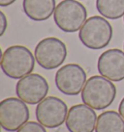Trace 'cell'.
I'll return each instance as SVG.
<instances>
[{
    "instance_id": "6da1fadb",
    "label": "cell",
    "mask_w": 124,
    "mask_h": 132,
    "mask_svg": "<svg viewBox=\"0 0 124 132\" xmlns=\"http://www.w3.org/2000/svg\"><path fill=\"white\" fill-rule=\"evenodd\" d=\"M116 96V88L112 81L102 76L93 75L81 91V100L94 110H104L112 105Z\"/></svg>"
},
{
    "instance_id": "7a4b0ae2",
    "label": "cell",
    "mask_w": 124,
    "mask_h": 132,
    "mask_svg": "<svg viewBox=\"0 0 124 132\" xmlns=\"http://www.w3.org/2000/svg\"><path fill=\"white\" fill-rule=\"evenodd\" d=\"M35 56L23 45H12L2 54L1 70L12 79H20L32 73L35 67Z\"/></svg>"
},
{
    "instance_id": "3957f363",
    "label": "cell",
    "mask_w": 124,
    "mask_h": 132,
    "mask_svg": "<svg viewBox=\"0 0 124 132\" xmlns=\"http://www.w3.org/2000/svg\"><path fill=\"white\" fill-rule=\"evenodd\" d=\"M79 38L85 47L93 50L105 48L113 38V27L106 19L91 16L80 29Z\"/></svg>"
},
{
    "instance_id": "277c9868",
    "label": "cell",
    "mask_w": 124,
    "mask_h": 132,
    "mask_svg": "<svg viewBox=\"0 0 124 132\" xmlns=\"http://www.w3.org/2000/svg\"><path fill=\"white\" fill-rule=\"evenodd\" d=\"M87 11L78 0H62L55 8L53 19L56 26L66 33L80 30L86 21Z\"/></svg>"
},
{
    "instance_id": "5b68a950",
    "label": "cell",
    "mask_w": 124,
    "mask_h": 132,
    "mask_svg": "<svg viewBox=\"0 0 124 132\" xmlns=\"http://www.w3.org/2000/svg\"><path fill=\"white\" fill-rule=\"evenodd\" d=\"M34 56L41 68L45 70H54L59 68L66 60L67 47L61 40L49 37L37 44Z\"/></svg>"
},
{
    "instance_id": "8992f818",
    "label": "cell",
    "mask_w": 124,
    "mask_h": 132,
    "mask_svg": "<svg viewBox=\"0 0 124 132\" xmlns=\"http://www.w3.org/2000/svg\"><path fill=\"white\" fill-rule=\"evenodd\" d=\"M23 100L8 97L0 102V125L9 132H15L29 120V109Z\"/></svg>"
},
{
    "instance_id": "52a82bcc",
    "label": "cell",
    "mask_w": 124,
    "mask_h": 132,
    "mask_svg": "<svg viewBox=\"0 0 124 132\" xmlns=\"http://www.w3.org/2000/svg\"><path fill=\"white\" fill-rule=\"evenodd\" d=\"M68 107L56 96H47L37 104L35 115L37 121L47 128H57L66 121Z\"/></svg>"
},
{
    "instance_id": "ba28073f",
    "label": "cell",
    "mask_w": 124,
    "mask_h": 132,
    "mask_svg": "<svg viewBox=\"0 0 124 132\" xmlns=\"http://www.w3.org/2000/svg\"><path fill=\"white\" fill-rule=\"evenodd\" d=\"M55 85L66 95H78L86 83V72L78 64L62 66L55 73Z\"/></svg>"
},
{
    "instance_id": "9c48e42d",
    "label": "cell",
    "mask_w": 124,
    "mask_h": 132,
    "mask_svg": "<svg viewBox=\"0 0 124 132\" xmlns=\"http://www.w3.org/2000/svg\"><path fill=\"white\" fill-rule=\"evenodd\" d=\"M49 89V83L45 77L38 73H30L18 81L16 94L25 103L35 105L47 97Z\"/></svg>"
},
{
    "instance_id": "30bf717a",
    "label": "cell",
    "mask_w": 124,
    "mask_h": 132,
    "mask_svg": "<svg viewBox=\"0 0 124 132\" xmlns=\"http://www.w3.org/2000/svg\"><path fill=\"white\" fill-rule=\"evenodd\" d=\"M97 115L86 104H76L68 111L66 127L69 132H93L96 127Z\"/></svg>"
},
{
    "instance_id": "8fae6325",
    "label": "cell",
    "mask_w": 124,
    "mask_h": 132,
    "mask_svg": "<svg viewBox=\"0 0 124 132\" xmlns=\"http://www.w3.org/2000/svg\"><path fill=\"white\" fill-rule=\"evenodd\" d=\"M97 69L102 76L113 82L124 79V51L112 48L99 56Z\"/></svg>"
},
{
    "instance_id": "7c38bea8",
    "label": "cell",
    "mask_w": 124,
    "mask_h": 132,
    "mask_svg": "<svg viewBox=\"0 0 124 132\" xmlns=\"http://www.w3.org/2000/svg\"><path fill=\"white\" fill-rule=\"evenodd\" d=\"M55 0H23V12L31 20L44 21L54 14Z\"/></svg>"
},
{
    "instance_id": "4fadbf2b",
    "label": "cell",
    "mask_w": 124,
    "mask_h": 132,
    "mask_svg": "<svg viewBox=\"0 0 124 132\" xmlns=\"http://www.w3.org/2000/svg\"><path fill=\"white\" fill-rule=\"evenodd\" d=\"M95 132H124V119L115 111H105L97 118Z\"/></svg>"
},
{
    "instance_id": "5bb4252c",
    "label": "cell",
    "mask_w": 124,
    "mask_h": 132,
    "mask_svg": "<svg viewBox=\"0 0 124 132\" xmlns=\"http://www.w3.org/2000/svg\"><path fill=\"white\" fill-rule=\"evenodd\" d=\"M99 14L109 19H118L124 16V0H96Z\"/></svg>"
},
{
    "instance_id": "9a60e30c",
    "label": "cell",
    "mask_w": 124,
    "mask_h": 132,
    "mask_svg": "<svg viewBox=\"0 0 124 132\" xmlns=\"http://www.w3.org/2000/svg\"><path fill=\"white\" fill-rule=\"evenodd\" d=\"M17 132H47V130L39 121H27Z\"/></svg>"
},
{
    "instance_id": "2e32d148",
    "label": "cell",
    "mask_w": 124,
    "mask_h": 132,
    "mask_svg": "<svg viewBox=\"0 0 124 132\" xmlns=\"http://www.w3.org/2000/svg\"><path fill=\"white\" fill-rule=\"evenodd\" d=\"M7 19L3 12H0V36H3L7 29Z\"/></svg>"
},
{
    "instance_id": "e0dca14e",
    "label": "cell",
    "mask_w": 124,
    "mask_h": 132,
    "mask_svg": "<svg viewBox=\"0 0 124 132\" xmlns=\"http://www.w3.org/2000/svg\"><path fill=\"white\" fill-rule=\"evenodd\" d=\"M16 2V0H0V6L1 7H7Z\"/></svg>"
},
{
    "instance_id": "ac0fdd59",
    "label": "cell",
    "mask_w": 124,
    "mask_h": 132,
    "mask_svg": "<svg viewBox=\"0 0 124 132\" xmlns=\"http://www.w3.org/2000/svg\"><path fill=\"white\" fill-rule=\"evenodd\" d=\"M118 112L121 115V117L124 119V97L121 99L120 103H119V106H118Z\"/></svg>"
},
{
    "instance_id": "d6986e66",
    "label": "cell",
    "mask_w": 124,
    "mask_h": 132,
    "mask_svg": "<svg viewBox=\"0 0 124 132\" xmlns=\"http://www.w3.org/2000/svg\"><path fill=\"white\" fill-rule=\"evenodd\" d=\"M123 47H124V44H123Z\"/></svg>"
}]
</instances>
